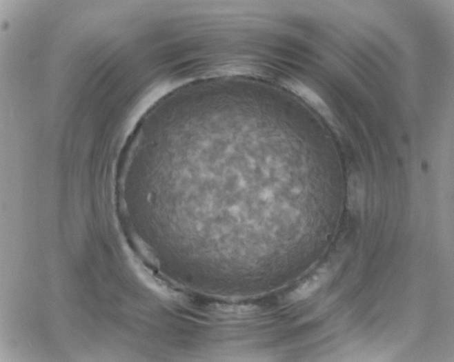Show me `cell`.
<instances>
[{"label":"cell","mask_w":454,"mask_h":362,"mask_svg":"<svg viewBox=\"0 0 454 362\" xmlns=\"http://www.w3.org/2000/svg\"><path fill=\"white\" fill-rule=\"evenodd\" d=\"M282 88L304 101L307 106L322 117L326 123L339 134V125L334 112L326 101L306 83L295 78L281 79Z\"/></svg>","instance_id":"cell-1"},{"label":"cell","mask_w":454,"mask_h":362,"mask_svg":"<svg viewBox=\"0 0 454 362\" xmlns=\"http://www.w3.org/2000/svg\"><path fill=\"white\" fill-rule=\"evenodd\" d=\"M348 209L354 214L362 211L365 201V187L361 177L357 174L349 177L347 185Z\"/></svg>","instance_id":"cell-2"},{"label":"cell","mask_w":454,"mask_h":362,"mask_svg":"<svg viewBox=\"0 0 454 362\" xmlns=\"http://www.w3.org/2000/svg\"><path fill=\"white\" fill-rule=\"evenodd\" d=\"M327 279L326 270L317 272L293 290L290 296V299L293 301H300L309 298L323 285Z\"/></svg>","instance_id":"cell-3"}]
</instances>
